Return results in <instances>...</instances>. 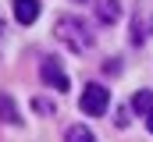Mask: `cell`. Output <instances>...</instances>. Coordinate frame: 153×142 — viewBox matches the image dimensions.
Listing matches in <instances>:
<instances>
[{
    "instance_id": "1",
    "label": "cell",
    "mask_w": 153,
    "mask_h": 142,
    "mask_svg": "<svg viewBox=\"0 0 153 142\" xmlns=\"http://www.w3.org/2000/svg\"><path fill=\"white\" fill-rule=\"evenodd\" d=\"M57 39L68 46V50H75V53H85L89 46H93V32L85 29V21L82 18H57Z\"/></svg>"
},
{
    "instance_id": "2",
    "label": "cell",
    "mask_w": 153,
    "mask_h": 142,
    "mask_svg": "<svg viewBox=\"0 0 153 142\" xmlns=\"http://www.w3.org/2000/svg\"><path fill=\"white\" fill-rule=\"evenodd\" d=\"M107 103H111V96H107L103 85H93V82H89V85L82 89V110H85L89 117H100V114L107 110Z\"/></svg>"
},
{
    "instance_id": "3",
    "label": "cell",
    "mask_w": 153,
    "mask_h": 142,
    "mask_svg": "<svg viewBox=\"0 0 153 142\" xmlns=\"http://www.w3.org/2000/svg\"><path fill=\"white\" fill-rule=\"evenodd\" d=\"M39 75H43V82H46V85H53L57 92H64V89H68V75L61 71V64H57L53 57H46V61H43Z\"/></svg>"
},
{
    "instance_id": "4",
    "label": "cell",
    "mask_w": 153,
    "mask_h": 142,
    "mask_svg": "<svg viewBox=\"0 0 153 142\" xmlns=\"http://www.w3.org/2000/svg\"><path fill=\"white\" fill-rule=\"evenodd\" d=\"M14 18L22 25H32L39 18V0H14Z\"/></svg>"
},
{
    "instance_id": "5",
    "label": "cell",
    "mask_w": 153,
    "mask_h": 142,
    "mask_svg": "<svg viewBox=\"0 0 153 142\" xmlns=\"http://www.w3.org/2000/svg\"><path fill=\"white\" fill-rule=\"evenodd\" d=\"M96 14H100V21H117L121 4H117V0H100V4H96Z\"/></svg>"
},
{
    "instance_id": "6",
    "label": "cell",
    "mask_w": 153,
    "mask_h": 142,
    "mask_svg": "<svg viewBox=\"0 0 153 142\" xmlns=\"http://www.w3.org/2000/svg\"><path fill=\"white\" fill-rule=\"evenodd\" d=\"M0 114H4V121L7 124H22V117H18V106L11 96H0Z\"/></svg>"
},
{
    "instance_id": "7",
    "label": "cell",
    "mask_w": 153,
    "mask_h": 142,
    "mask_svg": "<svg viewBox=\"0 0 153 142\" xmlns=\"http://www.w3.org/2000/svg\"><path fill=\"white\" fill-rule=\"evenodd\" d=\"M132 106H135L139 114H146V117H150V114H153V92H146V89H143V92H135Z\"/></svg>"
},
{
    "instance_id": "8",
    "label": "cell",
    "mask_w": 153,
    "mask_h": 142,
    "mask_svg": "<svg viewBox=\"0 0 153 142\" xmlns=\"http://www.w3.org/2000/svg\"><path fill=\"white\" fill-rule=\"evenodd\" d=\"M68 142H96V135L89 128H82V124H71L68 128Z\"/></svg>"
},
{
    "instance_id": "9",
    "label": "cell",
    "mask_w": 153,
    "mask_h": 142,
    "mask_svg": "<svg viewBox=\"0 0 153 142\" xmlns=\"http://www.w3.org/2000/svg\"><path fill=\"white\" fill-rule=\"evenodd\" d=\"M146 29L153 32V18L139 14V18H135V32H132V39H135V43H143V39H146Z\"/></svg>"
},
{
    "instance_id": "10",
    "label": "cell",
    "mask_w": 153,
    "mask_h": 142,
    "mask_svg": "<svg viewBox=\"0 0 153 142\" xmlns=\"http://www.w3.org/2000/svg\"><path fill=\"white\" fill-rule=\"evenodd\" d=\"M32 106H36L39 114H50V103H46V100H36V103H32Z\"/></svg>"
},
{
    "instance_id": "11",
    "label": "cell",
    "mask_w": 153,
    "mask_h": 142,
    "mask_svg": "<svg viewBox=\"0 0 153 142\" xmlns=\"http://www.w3.org/2000/svg\"><path fill=\"white\" fill-rule=\"evenodd\" d=\"M146 128H150V132H153V114H150V117H146Z\"/></svg>"
}]
</instances>
